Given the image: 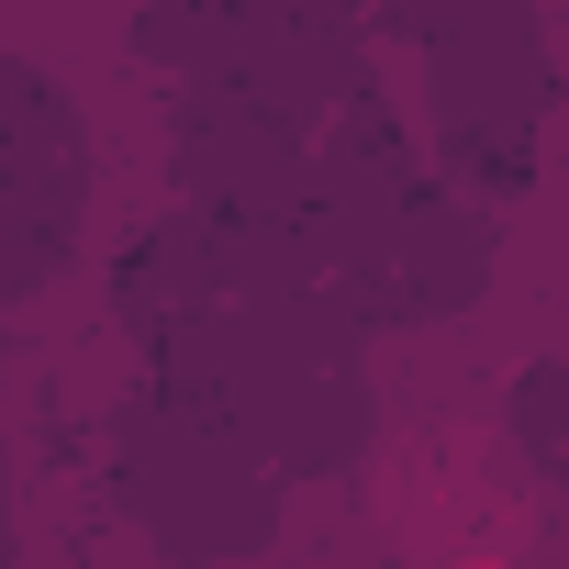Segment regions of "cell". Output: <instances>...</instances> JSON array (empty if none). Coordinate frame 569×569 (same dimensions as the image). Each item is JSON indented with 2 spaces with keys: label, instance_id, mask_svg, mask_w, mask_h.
<instances>
[{
  "label": "cell",
  "instance_id": "cell-2",
  "mask_svg": "<svg viewBox=\"0 0 569 569\" xmlns=\"http://www.w3.org/2000/svg\"><path fill=\"white\" fill-rule=\"evenodd\" d=\"M425 57V146L458 190L502 201L536 179V134L558 112V68L536 34V0H469V12L413 46Z\"/></svg>",
  "mask_w": 569,
  "mask_h": 569
},
{
  "label": "cell",
  "instance_id": "cell-3",
  "mask_svg": "<svg viewBox=\"0 0 569 569\" xmlns=\"http://www.w3.org/2000/svg\"><path fill=\"white\" fill-rule=\"evenodd\" d=\"M491 212H480V190H458V179H425L402 212H391V234H380V257L358 268V279H336V302L358 313V325H436V313H469L480 291H491Z\"/></svg>",
  "mask_w": 569,
  "mask_h": 569
},
{
  "label": "cell",
  "instance_id": "cell-1",
  "mask_svg": "<svg viewBox=\"0 0 569 569\" xmlns=\"http://www.w3.org/2000/svg\"><path fill=\"white\" fill-rule=\"evenodd\" d=\"M112 502L168 558H234V547H268L279 469L246 447V425L212 391H179V380L146 369L112 402Z\"/></svg>",
  "mask_w": 569,
  "mask_h": 569
}]
</instances>
